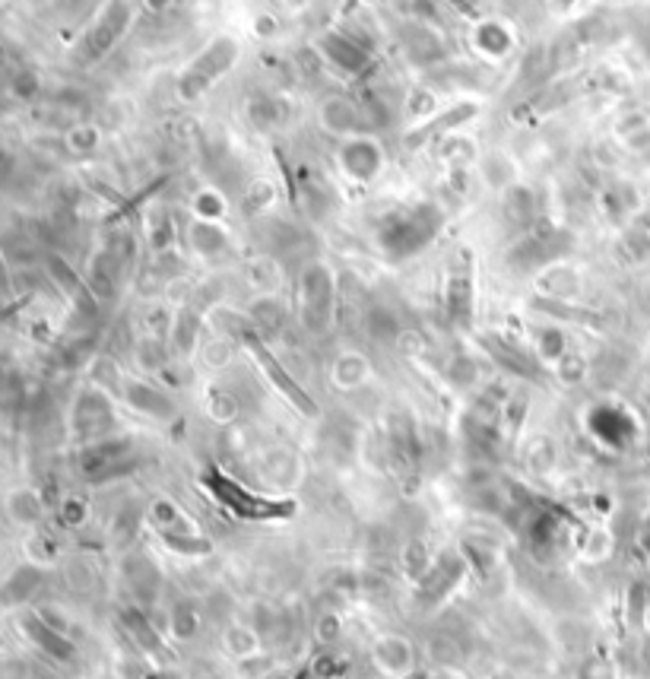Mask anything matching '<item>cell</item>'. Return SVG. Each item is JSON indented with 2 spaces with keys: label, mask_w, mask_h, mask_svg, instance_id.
Segmentation results:
<instances>
[{
  "label": "cell",
  "mask_w": 650,
  "mask_h": 679,
  "mask_svg": "<svg viewBox=\"0 0 650 679\" xmlns=\"http://www.w3.org/2000/svg\"><path fill=\"white\" fill-rule=\"evenodd\" d=\"M578 676L581 679H615V670L606 657H587V661L581 663Z\"/></svg>",
  "instance_id": "cell-12"
},
{
  "label": "cell",
  "mask_w": 650,
  "mask_h": 679,
  "mask_svg": "<svg viewBox=\"0 0 650 679\" xmlns=\"http://www.w3.org/2000/svg\"><path fill=\"white\" fill-rule=\"evenodd\" d=\"M428 654H432L441 667H454L457 657H460V648H457L454 635H435L432 644H428Z\"/></svg>",
  "instance_id": "cell-9"
},
{
  "label": "cell",
  "mask_w": 650,
  "mask_h": 679,
  "mask_svg": "<svg viewBox=\"0 0 650 679\" xmlns=\"http://www.w3.org/2000/svg\"><path fill=\"white\" fill-rule=\"evenodd\" d=\"M10 165H13V162H10V156H6V152L0 150V178H4L6 172H10Z\"/></svg>",
  "instance_id": "cell-16"
},
{
  "label": "cell",
  "mask_w": 650,
  "mask_h": 679,
  "mask_svg": "<svg viewBox=\"0 0 650 679\" xmlns=\"http://www.w3.org/2000/svg\"><path fill=\"white\" fill-rule=\"evenodd\" d=\"M216 492H219V498H222L229 508H235L238 515H244V517H276V515H289L292 511V505L289 502H267V498H254V496H248L244 489H238L232 479H225V476H219L216 479Z\"/></svg>",
  "instance_id": "cell-1"
},
{
  "label": "cell",
  "mask_w": 650,
  "mask_h": 679,
  "mask_svg": "<svg viewBox=\"0 0 650 679\" xmlns=\"http://www.w3.org/2000/svg\"><path fill=\"white\" fill-rule=\"evenodd\" d=\"M403 569H407V575L413 578V581H422V578L428 575V556H426V546L422 543H413L407 549V556H403Z\"/></svg>",
  "instance_id": "cell-10"
},
{
  "label": "cell",
  "mask_w": 650,
  "mask_h": 679,
  "mask_svg": "<svg viewBox=\"0 0 650 679\" xmlns=\"http://www.w3.org/2000/svg\"><path fill=\"white\" fill-rule=\"evenodd\" d=\"M26 632L42 651H48L57 661H73V644L64 638V632H57L55 625H48L45 616H26Z\"/></svg>",
  "instance_id": "cell-4"
},
{
  "label": "cell",
  "mask_w": 650,
  "mask_h": 679,
  "mask_svg": "<svg viewBox=\"0 0 650 679\" xmlns=\"http://www.w3.org/2000/svg\"><path fill=\"white\" fill-rule=\"evenodd\" d=\"M407 679H428V674H416V676H407Z\"/></svg>",
  "instance_id": "cell-17"
},
{
  "label": "cell",
  "mask_w": 650,
  "mask_h": 679,
  "mask_svg": "<svg viewBox=\"0 0 650 679\" xmlns=\"http://www.w3.org/2000/svg\"><path fill=\"white\" fill-rule=\"evenodd\" d=\"M244 343H248L251 350H254V356L261 359V365H263V369H267V375L273 378V384H280V391H283V394H286L289 401L295 403L298 410H304V413H308V416H315L317 407H315V403H311V397L304 394V391H298V384L292 381V378L286 375V371L280 369V362H273V356H270V352L263 350V346H261V340H257L254 334H244Z\"/></svg>",
  "instance_id": "cell-2"
},
{
  "label": "cell",
  "mask_w": 650,
  "mask_h": 679,
  "mask_svg": "<svg viewBox=\"0 0 650 679\" xmlns=\"http://www.w3.org/2000/svg\"><path fill=\"white\" fill-rule=\"evenodd\" d=\"M6 286H10V267H6V255L0 248V292H6Z\"/></svg>",
  "instance_id": "cell-14"
},
{
  "label": "cell",
  "mask_w": 650,
  "mask_h": 679,
  "mask_svg": "<svg viewBox=\"0 0 650 679\" xmlns=\"http://www.w3.org/2000/svg\"><path fill=\"white\" fill-rule=\"evenodd\" d=\"M0 610H6V603H4V597H0Z\"/></svg>",
  "instance_id": "cell-18"
},
{
  "label": "cell",
  "mask_w": 650,
  "mask_h": 679,
  "mask_svg": "<svg viewBox=\"0 0 650 679\" xmlns=\"http://www.w3.org/2000/svg\"><path fill=\"white\" fill-rule=\"evenodd\" d=\"M197 625H201V616H197V610L191 607V603H178V607L171 610V632H175L178 638H194Z\"/></svg>",
  "instance_id": "cell-8"
},
{
  "label": "cell",
  "mask_w": 650,
  "mask_h": 679,
  "mask_svg": "<svg viewBox=\"0 0 650 679\" xmlns=\"http://www.w3.org/2000/svg\"><path fill=\"white\" fill-rule=\"evenodd\" d=\"M428 679H467L463 674H457L454 667H438L435 674H428Z\"/></svg>",
  "instance_id": "cell-15"
},
{
  "label": "cell",
  "mask_w": 650,
  "mask_h": 679,
  "mask_svg": "<svg viewBox=\"0 0 650 679\" xmlns=\"http://www.w3.org/2000/svg\"><path fill=\"white\" fill-rule=\"evenodd\" d=\"M38 584H42V571L26 565V569H16L13 578H6V581L0 584V597H4L6 607H19V603H26L36 594Z\"/></svg>",
  "instance_id": "cell-5"
},
{
  "label": "cell",
  "mask_w": 650,
  "mask_h": 679,
  "mask_svg": "<svg viewBox=\"0 0 650 679\" xmlns=\"http://www.w3.org/2000/svg\"><path fill=\"white\" fill-rule=\"evenodd\" d=\"M375 663L381 674L403 676L413 667V644L403 635H381L375 642Z\"/></svg>",
  "instance_id": "cell-3"
},
{
  "label": "cell",
  "mask_w": 650,
  "mask_h": 679,
  "mask_svg": "<svg viewBox=\"0 0 650 679\" xmlns=\"http://www.w3.org/2000/svg\"><path fill=\"white\" fill-rule=\"evenodd\" d=\"M222 648L229 651L235 661H248L257 651V635L251 625H229L222 635Z\"/></svg>",
  "instance_id": "cell-6"
},
{
  "label": "cell",
  "mask_w": 650,
  "mask_h": 679,
  "mask_svg": "<svg viewBox=\"0 0 650 679\" xmlns=\"http://www.w3.org/2000/svg\"><path fill=\"white\" fill-rule=\"evenodd\" d=\"M336 629H340V622H336V616H330V619H324V622H321V629H317V635H321L324 642H330V638H336V635H340V632H336Z\"/></svg>",
  "instance_id": "cell-13"
},
{
  "label": "cell",
  "mask_w": 650,
  "mask_h": 679,
  "mask_svg": "<svg viewBox=\"0 0 650 679\" xmlns=\"http://www.w3.org/2000/svg\"><path fill=\"white\" fill-rule=\"evenodd\" d=\"M6 508H10V515L16 517L19 524H36L38 517H42V502H38V496H36V492H29V489L13 492Z\"/></svg>",
  "instance_id": "cell-7"
},
{
  "label": "cell",
  "mask_w": 650,
  "mask_h": 679,
  "mask_svg": "<svg viewBox=\"0 0 650 679\" xmlns=\"http://www.w3.org/2000/svg\"><path fill=\"white\" fill-rule=\"evenodd\" d=\"M165 543L178 552H188V556H203L210 552V543L201 540V537H191V534H165Z\"/></svg>",
  "instance_id": "cell-11"
}]
</instances>
